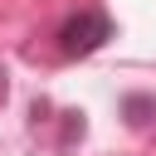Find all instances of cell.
<instances>
[{
    "instance_id": "cell-2",
    "label": "cell",
    "mask_w": 156,
    "mask_h": 156,
    "mask_svg": "<svg viewBox=\"0 0 156 156\" xmlns=\"http://www.w3.org/2000/svg\"><path fill=\"white\" fill-rule=\"evenodd\" d=\"M151 117H156V102L151 98H127V122L132 127H146Z\"/></svg>"
},
{
    "instance_id": "cell-1",
    "label": "cell",
    "mask_w": 156,
    "mask_h": 156,
    "mask_svg": "<svg viewBox=\"0 0 156 156\" xmlns=\"http://www.w3.org/2000/svg\"><path fill=\"white\" fill-rule=\"evenodd\" d=\"M107 39H112V20H107L102 10H78V15H68L63 29H58V49H63L68 58H83V54L102 49Z\"/></svg>"
}]
</instances>
